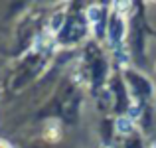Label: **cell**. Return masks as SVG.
<instances>
[{
  "instance_id": "obj_5",
  "label": "cell",
  "mask_w": 156,
  "mask_h": 148,
  "mask_svg": "<svg viewBox=\"0 0 156 148\" xmlns=\"http://www.w3.org/2000/svg\"><path fill=\"white\" fill-rule=\"evenodd\" d=\"M0 148H12V144H10V142H6L4 138H0Z\"/></svg>"
},
{
  "instance_id": "obj_2",
  "label": "cell",
  "mask_w": 156,
  "mask_h": 148,
  "mask_svg": "<svg viewBox=\"0 0 156 148\" xmlns=\"http://www.w3.org/2000/svg\"><path fill=\"white\" fill-rule=\"evenodd\" d=\"M115 129H117L119 134L129 136V134H133V130H134V122H133L130 117H119L117 122H115Z\"/></svg>"
},
{
  "instance_id": "obj_3",
  "label": "cell",
  "mask_w": 156,
  "mask_h": 148,
  "mask_svg": "<svg viewBox=\"0 0 156 148\" xmlns=\"http://www.w3.org/2000/svg\"><path fill=\"white\" fill-rule=\"evenodd\" d=\"M61 24H63V14H61V12H57V14L51 18V22H50V30L51 32H57L61 28Z\"/></svg>"
},
{
  "instance_id": "obj_1",
  "label": "cell",
  "mask_w": 156,
  "mask_h": 148,
  "mask_svg": "<svg viewBox=\"0 0 156 148\" xmlns=\"http://www.w3.org/2000/svg\"><path fill=\"white\" fill-rule=\"evenodd\" d=\"M59 136H61L59 122L57 121H48L46 126H44V138L50 140V142H55V140H59Z\"/></svg>"
},
{
  "instance_id": "obj_4",
  "label": "cell",
  "mask_w": 156,
  "mask_h": 148,
  "mask_svg": "<svg viewBox=\"0 0 156 148\" xmlns=\"http://www.w3.org/2000/svg\"><path fill=\"white\" fill-rule=\"evenodd\" d=\"M87 16H89V20H93V22H97V20H99V8H97V6L89 8V10H87Z\"/></svg>"
},
{
  "instance_id": "obj_6",
  "label": "cell",
  "mask_w": 156,
  "mask_h": 148,
  "mask_svg": "<svg viewBox=\"0 0 156 148\" xmlns=\"http://www.w3.org/2000/svg\"><path fill=\"white\" fill-rule=\"evenodd\" d=\"M154 69H156V65H154Z\"/></svg>"
}]
</instances>
